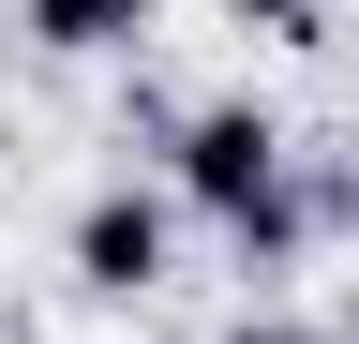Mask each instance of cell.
I'll list each match as a JSON object with an SVG mask.
<instances>
[{
    "instance_id": "cell-5",
    "label": "cell",
    "mask_w": 359,
    "mask_h": 344,
    "mask_svg": "<svg viewBox=\"0 0 359 344\" xmlns=\"http://www.w3.org/2000/svg\"><path fill=\"white\" fill-rule=\"evenodd\" d=\"M224 344H359V329H344V315H240Z\"/></svg>"
},
{
    "instance_id": "cell-3",
    "label": "cell",
    "mask_w": 359,
    "mask_h": 344,
    "mask_svg": "<svg viewBox=\"0 0 359 344\" xmlns=\"http://www.w3.org/2000/svg\"><path fill=\"white\" fill-rule=\"evenodd\" d=\"M135 15H150V0H15V30L45 60H90V46H135Z\"/></svg>"
},
{
    "instance_id": "cell-1",
    "label": "cell",
    "mask_w": 359,
    "mask_h": 344,
    "mask_svg": "<svg viewBox=\"0 0 359 344\" xmlns=\"http://www.w3.org/2000/svg\"><path fill=\"white\" fill-rule=\"evenodd\" d=\"M165 195H180V209H210L240 270H285V254L314 240L299 135H285V105H255V90H210V105H180V135H165Z\"/></svg>"
},
{
    "instance_id": "cell-6",
    "label": "cell",
    "mask_w": 359,
    "mask_h": 344,
    "mask_svg": "<svg viewBox=\"0 0 359 344\" xmlns=\"http://www.w3.org/2000/svg\"><path fill=\"white\" fill-rule=\"evenodd\" d=\"M344 329H359V284H344Z\"/></svg>"
},
{
    "instance_id": "cell-4",
    "label": "cell",
    "mask_w": 359,
    "mask_h": 344,
    "mask_svg": "<svg viewBox=\"0 0 359 344\" xmlns=\"http://www.w3.org/2000/svg\"><path fill=\"white\" fill-rule=\"evenodd\" d=\"M240 30H269V46H330V0H240Z\"/></svg>"
},
{
    "instance_id": "cell-2",
    "label": "cell",
    "mask_w": 359,
    "mask_h": 344,
    "mask_svg": "<svg viewBox=\"0 0 359 344\" xmlns=\"http://www.w3.org/2000/svg\"><path fill=\"white\" fill-rule=\"evenodd\" d=\"M60 254H75V284H90V299H150V284H165V254H180V195L105 180V195L60 225Z\"/></svg>"
}]
</instances>
